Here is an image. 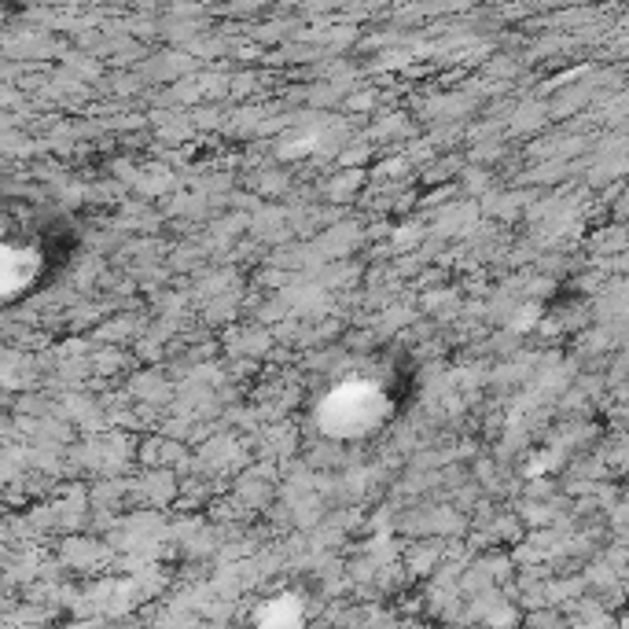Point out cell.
<instances>
[{"label": "cell", "mask_w": 629, "mask_h": 629, "mask_svg": "<svg viewBox=\"0 0 629 629\" xmlns=\"http://www.w3.org/2000/svg\"><path fill=\"white\" fill-rule=\"evenodd\" d=\"M45 269V236L15 210H0V298H15Z\"/></svg>", "instance_id": "cell-1"}, {"label": "cell", "mask_w": 629, "mask_h": 629, "mask_svg": "<svg viewBox=\"0 0 629 629\" xmlns=\"http://www.w3.org/2000/svg\"><path fill=\"white\" fill-rule=\"evenodd\" d=\"M383 398L368 379H350L346 387L332 390V398L321 405V420L332 435H365L376 427V420L383 416Z\"/></svg>", "instance_id": "cell-2"}]
</instances>
